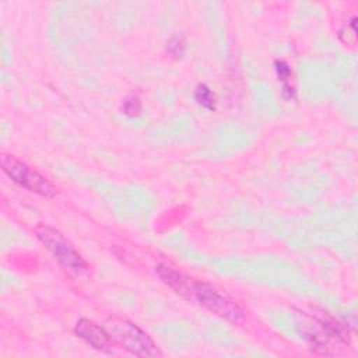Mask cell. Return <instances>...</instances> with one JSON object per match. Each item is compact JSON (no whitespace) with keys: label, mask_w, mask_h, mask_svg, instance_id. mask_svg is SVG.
Wrapping results in <instances>:
<instances>
[{"label":"cell","mask_w":358,"mask_h":358,"mask_svg":"<svg viewBox=\"0 0 358 358\" xmlns=\"http://www.w3.org/2000/svg\"><path fill=\"white\" fill-rule=\"evenodd\" d=\"M274 70H275L278 81L282 84V90H281L282 96L285 99H294L295 98V88L291 85V77H292L291 67L284 60H275L274 62Z\"/></svg>","instance_id":"obj_7"},{"label":"cell","mask_w":358,"mask_h":358,"mask_svg":"<svg viewBox=\"0 0 358 358\" xmlns=\"http://www.w3.org/2000/svg\"><path fill=\"white\" fill-rule=\"evenodd\" d=\"M166 49H168V53L172 55L173 57H182L185 53V49H186V43L182 38L173 36L168 41Z\"/></svg>","instance_id":"obj_10"},{"label":"cell","mask_w":358,"mask_h":358,"mask_svg":"<svg viewBox=\"0 0 358 358\" xmlns=\"http://www.w3.org/2000/svg\"><path fill=\"white\" fill-rule=\"evenodd\" d=\"M74 333L92 348L102 352H112L113 340L106 329L90 319H80L74 326Z\"/></svg>","instance_id":"obj_5"},{"label":"cell","mask_w":358,"mask_h":358,"mask_svg":"<svg viewBox=\"0 0 358 358\" xmlns=\"http://www.w3.org/2000/svg\"><path fill=\"white\" fill-rule=\"evenodd\" d=\"M35 234L41 241V243L57 260L59 266L63 268L66 274L76 278L83 275L88 270V264L84 260V257L57 229L45 224H41L35 228Z\"/></svg>","instance_id":"obj_1"},{"label":"cell","mask_w":358,"mask_h":358,"mask_svg":"<svg viewBox=\"0 0 358 358\" xmlns=\"http://www.w3.org/2000/svg\"><path fill=\"white\" fill-rule=\"evenodd\" d=\"M1 169L14 183L32 193L45 197H52L56 193L55 186L43 175L11 154L1 155Z\"/></svg>","instance_id":"obj_4"},{"label":"cell","mask_w":358,"mask_h":358,"mask_svg":"<svg viewBox=\"0 0 358 358\" xmlns=\"http://www.w3.org/2000/svg\"><path fill=\"white\" fill-rule=\"evenodd\" d=\"M143 106H141V101L137 95H129L122 105V113L126 115L127 117H137L141 115Z\"/></svg>","instance_id":"obj_9"},{"label":"cell","mask_w":358,"mask_h":358,"mask_svg":"<svg viewBox=\"0 0 358 358\" xmlns=\"http://www.w3.org/2000/svg\"><path fill=\"white\" fill-rule=\"evenodd\" d=\"M106 330L117 345L134 355L152 357L159 354L152 338L130 320L110 317L106 320Z\"/></svg>","instance_id":"obj_2"},{"label":"cell","mask_w":358,"mask_h":358,"mask_svg":"<svg viewBox=\"0 0 358 358\" xmlns=\"http://www.w3.org/2000/svg\"><path fill=\"white\" fill-rule=\"evenodd\" d=\"M189 301H196L208 312L232 323H239L245 319V312L235 299H232L221 289L203 281L194 280Z\"/></svg>","instance_id":"obj_3"},{"label":"cell","mask_w":358,"mask_h":358,"mask_svg":"<svg viewBox=\"0 0 358 358\" xmlns=\"http://www.w3.org/2000/svg\"><path fill=\"white\" fill-rule=\"evenodd\" d=\"M155 273L158 274V277L161 278V281L164 284H166L171 289H173L178 295H180L185 299H190V294H192V288H193V282L194 280L179 273L178 270L169 267V266H157L155 267Z\"/></svg>","instance_id":"obj_6"},{"label":"cell","mask_w":358,"mask_h":358,"mask_svg":"<svg viewBox=\"0 0 358 358\" xmlns=\"http://www.w3.org/2000/svg\"><path fill=\"white\" fill-rule=\"evenodd\" d=\"M194 99L201 108H204L207 110L215 109V95H214L213 90L206 84H199L196 87Z\"/></svg>","instance_id":"obj_8"}]
</instances>
